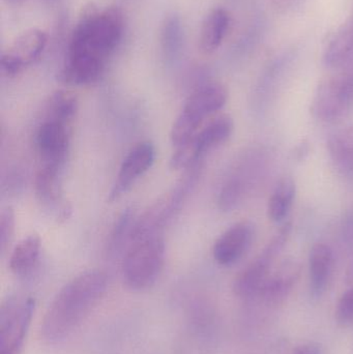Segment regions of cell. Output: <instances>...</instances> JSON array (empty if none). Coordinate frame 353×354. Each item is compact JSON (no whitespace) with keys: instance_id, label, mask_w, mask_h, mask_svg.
<instances>
[{"instance_id":"cell-1","label":"cell","mask_w":353,"mask_h":354,"mask_svg":"<svg viewBox=\"0 0 353 354\" xmlns=\"http://www.w3.org/2000/svg\"><path fill=\"white\" fill-rule=\"evenodd\" d=\"M124 27V12L118 6L104 10L91 3L85 6L73 30L60 80L70 85L99 80L110 56L122 43Z\"/></svg>"},{"instance_id":"cell-2","label":"cell","mask_w":353,"mask_h":354,"mask_svg":"<svg viewBox=\"0 0 353 354\" xmlns=\"http://www.w3.org/2000/svg\"><path fill=\"white\" fill-rule=\"evenodd\" d=\"M108 288L102 270H89L66 283L50 304L41 326V338L49 345L66 340L101 301Z\"/></svg>"},{"instance_id":"cell-3","label":"cell","mask_w":353,"mask_h":354,"mask_svg":"<svg viewBox=\"0 0 353 354\" xmlns=\"http://www.w3.org/2000/svg\"><path fill=\"white\" fill-rule=\"evenodd\" d=\"M165 261V241L162 233L131 239L122 260V278L135 291L151 288L159 278Z\"/></svg>"},{"instance_id":"cell-4","label":"cell","mask_w":353,"mask_h":354,"mask_svg":"<svg viewBox=\"0 0 353 354\" xmlns=\"http://www.w3.org/2000/svg\"><path fill=\"white\" fill-rule=\"evenodd\" d=\"M228 89L221 83L211 82L197 88L184 103L171 130V141L176 147L190 141L205 118L221 110L227 103Z\"/></svg>"},{"instance_id":"cell-5","label":"cell","mask_w":353,"mask_h":354,"mask_svg":"<svg viewBox=\"0 0 353 354\" xmlns=\"http://www.w3.org/2000/svg\"><path fill=\"white\" fill-rule=\"evenodd\" d=\"M200 164L187 169L178 185L160 198L140 218H137L132 239L142 235L162 233L164 227L172 220L192 192L198 180Z\"/></svg>"},{"instance_id":"cell-6","label":"cell","mask_w":353,"mask_h":354,"mask_svg":"<svg viewBox=\"0 0 353 354\" xmlns=\"http://www.w3.org/2000/svg\"><path fill=\"white\" fill-rule=\"evenodd\" d=\"M292 231V223H285L263 252L238 274L233 283V292L236 297L242 299H256L261 287L274 270L276 260L287 245Z\"/></svg>"},{"instance_id":"cell-7","label":"cell","mask_w":353,"mask_h":354,"mask_svg":"<svg viewBox=\"0 0 353 354\" xmlns=\"http://www.w3.org/2000/svg\"><path fill=\"white\" fill-rule=\"evenodd\" d=\"M234 124L229 115L218 116L188 142L176 147L170 161L173 169H189L200 164L201 160L209 151L224 145L233 133Z\"/></svg>"},{"instance_id":"cell-8","label":"cell","mask_w":353,"mask_h":354,"mask_svg":"<svg viewBox=\"0 0 353 354\" xmlns=\"http://www.w3.org/2000/svg\"><path fill=\"white\" fill-rule=\"evenodd\" d=\"M31 297L12 295L0 308V354H20L35 313Z\"/></svg>"},{"instance_id":"cell-9","label":"cell","mask_w":353,"mask_h":354,"mask_svg":"<svg viewBox=\"0 0 353 354\" xmlns=\"http://www.w3.org/2000/svg\"><path fill=\"white\" fill-rule=\"evenodd\" d=\"M353 108V68L323 82L317 89L311 113L323 122L345 118Z\"/></svg>"},{"instance_id":"cell-10","label":"cell","mask_w":353,"mask_h":354,"mask_svg":"<svg viewBox=\"0 0 353 354\" xmlns=\"http://www.w3.org/2000/svg\"><path fill=\"white\" fill-rule=\"evenodd\" d=\"M257 151L247 153L230 170L224 179L218 197V205L222 212L236 209L250 193L263 168V158Z\"/></svg>"},{"instance_id":"cell-11","label":"cell","mask_w":353,"mask_h":354,"mask_svg":"<svg viewBox=\"0 0 353 354\" xmlns=\"http://www.w3.org/2000/svg\"><path fill=\"white\" fill-rule=\"evenodd\" d=\"M48 43V35L41 29L33 28L19 35L0 58L1 72L14 77L39 59Z\"/></svg>"},{"instance_id":"cell-12","label":"cell","mask_w":353,"mask_h":354,"mask_svg":"<svg viewBox=\"0 0 353 354\" xmlns=\"http://www.w3.org/2000/svg\"><path fill=\"white\" fill-rule=\"evenodd\" d=\"M70 143V126L45 118L35 135V145L43 165L64 167Z\"/></svg>"},{"instance_id":"cell-13","label":"cell","mask_w":353,"mask_h":354,"mask_svg":"<svg viewBox=\"0 0 353 354\" xmlns=\"http://www.w3.org/2000/svg\"><path fill=\"white\" fill-rule=\"evenodd\" d=\"M155 159V149L151 141H143L135 145L124 158L117 178L110 192L109 201L120 199L143 174H146Z\"/></svg>"},{"instance_id":"cell-14","label":"cell","mask_w":353,"mask_h":354,"mask_svg":"<svg viewBox=\"0 0 353 354\" xmlns=\"http://www.w3.org/2000/svg\"><path fill=\"white\" fill-rule=\"evenodd\" d=\"M300 274L302 266L298 260L294 258L283 260L271 270L257 297L267 307L283 305L300 281Z\"/></svg>"},{"instance_id":"cell-15","label":"cell","mask_w":353,"mask_h":354,"mask_svg":"<svg viewBox=\"0 0 353 354\" xmlns=\"http://www.w3.org/2000/svg\"><path fill=\"white\" fill-rule=\"evenodd\" d=\"M255 236L254 225L248 221L238 223L225 231L213 245V258L224 266L236 263L247 253Z\"/></svg>"},{"instance_id":"cell-16","label":"cell","mask_w":353,"mask_h":354,"mask_svg":"<svg viewBox=\"0 0 353 354\" xmlns=\"http://www.w3.org/2000/svg\"><path fill=\"white\" fill-rule=\"evenodd\" d=\"M62 168L41 165L35 176V189L37 200L45 207L53 210L60 220H66L70 216V207L62 199Z\"/></svg>"},{"instance_id":"cell-17","label":"cell","mask_w":353,"mask_h":354,"mask_svg":"<svg viewBox=\"0 0 353 354\" xmlns=\"http://www.w3.org/2000/svg\"><path fill=\"white\" fill-rule=\"evenodd\" d=\"M334 252L325 243L313 245L309 255L310 291L314 299H321L331 282L334 270Z\"/></svg>"},{"instance_id":"cell-18","label":"cell","mask_w":353,"mask_h":354,"mask_svg":"<svg viewBox=\"0 0 353 354\" xmlns=\"http://www.w3.org/2000/svg\"><path fill=\"white\" fill-rule=\"evenodd\" d=\"M327 147L337 171L341 176L353 177V124L332 133Z\"/></svg>"},{"instance_id":"cell-19","label":"cell","mask_w":353,"mask_h":354,"mask_svg":"<svg viewBox=\"0 0 353 354\" xmlns=\"http://www.w3.org/2000/svg\"><path fill=\"white\" fill-rule=\"evenodd\" d=\"M231 24L229 12L223 8L211 10L203 20L199 43L204 53H213L221 46Z\"/></svg>"},{"instance_id":"cell-20","label":"cell","mask_w":353,"mask_h":354,"mask_svg":"<svg viewBox=\"0 0 353 354\" xmlns=\"http://www.w3.org/2000/svg\"><path fill=\"white\" fill-rule=\"evenodd\" d=\"M41 239L37 234L25 237L15 247L10 257V268L16 276L32 274L41 256Z\"/></svg>"},{"instance_id":"cell-21","label":"cell","mask_w":353,"mask_h":354,"mask_svg":"<svg viewBox=\"0 0 353 354\" xmlns=\"http://www.w3.org/2000/svg\"><path fill=\"white\" fill-rule=\"evenodd\" d=\"M296 194V181L292 177L284 176L278 181L267 203V216L271 222H282L288 216Z\"/></svg>"},{"instance_id":"cell-22","label":"cell","mask_w":353,"mask_h":354,"mask_svg":"<svg viewBox=\"0 0 353 354\" xmlns=\"http://www.w3.org/2000/svg\"><path fill=\"white\" fill-rule=\"evenodd\" d=\"M353 54V18L342 27L330 41L325 54V64L330 68L343 66Z\"/></svg>"},{"instance_id":"cell-23","label":"cell","mask_w":353,"mask_h":354,"mask_svg":"<svg viewBox=\"0 0 353 354\" xmlns=\"http://www.w3.org/2000/svg\"><path fill=\"white\" fill-rule=\"evenodd\" d=\"M184 41V26L180 16L169 15L164 20L161 30V45L164 55L170 62L180 57Z\"/></svg>"},{"instance_id":"cell-24","label":"cell","mask_w":353,"mask_h":354,"mask_svg":"<svg viewBox=\"0 0 353 354\" xmlns=\"http://www.w3.org/2000/svg\"><path fill=\"white\" fill-rule=\"evenodd\" d=\"M46 111V118L59 120L70 126L78 112V100L70 91H56L50 97Z\"/></svg>"},{"instance_id":"cell-25","label":"cell","mask_w":353,"mask_h":354,"mask_svg":"<svg viewBox=\"0 0 353 354\" xmlns=\"http://www.w3.org/2000/svg\"><path fill=\"white\" fill-rule=\"evenodd\" d=\"M136 221L134 208H126L120 214L110 234L109 243H108L109 255L115 256L124 248V243L131 241Z\"/></svg>"},{"instance_id":"cell-26","label":"cell","mask_w":353,"mask_h":354,"mask_svg":"<svg viewBox=\"0 0 353 354\" xmlns=\"http://www.w3.org/2000/svg\"><path fill=\"white\" fill-rule=\"evenodd\" d=\"M15 232V214L10 207L4 208L0 214V252L6 253Z\"/></svg>"},{"instance_id":"cell-27","label":"cell","mask_w":353,"mask_h":354,"mask_svg":"<svg viewBox=\"0 0 353 354\" xmlns=\"http://www.w3.org/2000/svg\"><path fill=\"white\" fill-rule=\"evenodd\" d=\"M335 316L341 326H353V287L342 295L336 308Z\"/></svg>"},{"instance_id":"cell-28","label":"cell","mask_w":353,"mask_h":354,"mask_svg":"<svg viewBox=\"0 0 353 354\" xmlns=\"http://www.w3.org/2000/svg\"><path fill=\"white\" fill-rule=\"evenodd\" d=\"M294 354H321V348L315 343H307L300 345L294 351Z\"/></svg>"},{"instance_id":"cell-29","label":"cell","mask_w":353,"mask_h":354,"mask_svg":"<svg viewBox=\"0 0 353 354\" xmlns=\"http://www.w3.org/2000/svg\"><path fill=\"white\" fill-rule=\"evenodd\" d=\"M309 151V145L307 143L303 142L302 145L296 147V151H294V156L296 159H303L304 155H307Z\"/></svg>"},{"instance_id":"cell-30","label":"cell","mask_w":353,"mask_h":354,"mask_svg":"<svg viewBox=\"0 0 353 354\" xmlns=\"http://www.w3.org/2000/svg\"><path fill=\"white\" fill-rule=\"evenodd\" d=\"M345 281L348 284H353V259L348 266L347 270H346Z\"/></svg>"},{"instance_id":"cell-31","label":"cell","mask_w":353,"mask_h":354,"mask_svg":"<svg viewBox=\"0 0 353 354\" xmlns=\"http://www.w3.org/2000/svg\"><path fill=\"white\" fill-rule=\"evenodd\" d=\"M273 2H275L277 6H282V8H285L288 4L292 3V0H273Z\"/></svg>"},{"instance_id":"cell-32","label":"cell","mask_w":353,"mask_h":354,"mask_svg":"<svg viewBox=\"0 0 353 354\" xmlns=\"http://www.w3.org/2000/svg\"><path fill=\"white\" fill-rule=\"evenodd\" d=\"M6 1L10 2V3H18L21 0H6Z\"/></svg>"}]
</instances>
